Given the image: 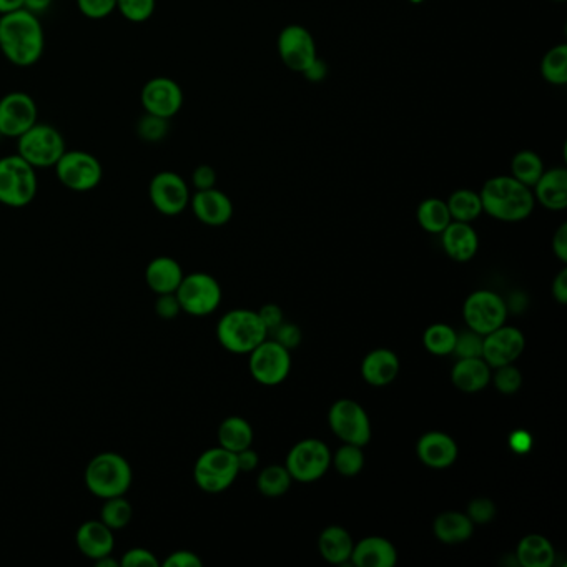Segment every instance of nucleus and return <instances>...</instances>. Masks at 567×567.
Wrapping results in <instances>:
<instances>
[{
  "label": "nucleus",
  "mask_w": 567,
  "mask_h": 567,
  "mask_svg": "<svg viewBox=\"0 0 567 567\" xmlns=\"http://www.w3.org/2000/svg\"><path fill=\"white\" fill-rule=\"evenodd\" d=\"M45 50V32L39 15L19 9L0 15V52L15 67H32Z\"/></svg>",
  "instance_id": "obj_1"
},
{
  "label": "nucleus",
  "mask_w": 567,
  "mask_h": 567,
  "mask_svg": "<svg viewBox=\"0 0 567 567\" xmlns=\"http://www.w3.org/2000/svg\"><path fill=\"white\" fill-rule=\"evenodd\" d=\"M479 197L483 212L499 222H523L533 213L536 205L533 190L511 175L489 178L481 188Z\"/></svg>",
  "instance_id": "obj_2"
},
{
  "label": "nucleus",
  "mask_w": 567,
  "mask_h": 567,
  "mask_svg": "<svg viewBox=\"0 0 567 567\" xmlns=\"http://www.w3.org/2000/svg\"><path fill=\"white\" fill-rule=\"evenodd\" d=\"M84 481L90 493L97 498H117L129 493L134 483V471L125 456L105 451L90 459Z\"/></svg>",
  "instance_id": "obj_3"
},
{
  "label": "nucleus",
  "mask_w": 567,
  "mask_h": 567,
  "mask_svg": "<svg viewBox=\"0 0 567 567\" xmlns=\"http://www.w3.org/2000/svg\"><path fill=\"white\" fill-rule=\"evenodd\" d=\"M220 345L235 355H248L267 340L268 331L257 311L237 308L227 311L217 325Z\"/></svg>",
  "instance_id": "obj_4"
},
{
  "label": "nucleus",
  "mask_w": 567,
  "mask_h": 567,
  "mask_svg": "<svg viewBox=\"0 0 567 567\" xmlns=\"http://www.w3.org/2000/svg\"><path fill=\"white\" fill-rule=\"evenodd\" d=\"M39 190L37 170L14 153L0 158V203L5 207L24 208L34 202Z\"/></svg>",
  "instance_id": "obj_5"
},
{
  "label": "nucleus",
  "mask_w": 567,
  "mask_h": 567,
  "mask_svg": "<svg viewBox=\"0 0 567 567\" xmlns=\"http://www.w3.org/2000/svg\"><path fill=\"white\" fill-rule=\"evenodd\" d=\"M17 142V155L30 163L35 170L54 168L67 150L64 135L54 125L37 122Z\"/></svg>",
  "instance_id": "obj_6"
},
{
  "label": "nucleus",
  "mask_w": 567,
  "mask_h": 567,
  "mask_svg": "<svg viewBox=\"0 0 567 567\" xmlns=\"http://www.w3.org/2000/svg\"><path fill=\"white\" fill-rule=\"evenodd\" d=\"M240 474L237 464V454L228 449H207L193 468V479L198 488L208 494H218L227 491Z\"/></svg>",
  "instance_id": "obj_7"
},
{
  "label": "nucleus",
  "mask_w": 567,
  "mask_h": 567,
  "mask_svg": "<svg viewBox=\"0 0 567 567\" xmlns=\"http://www.w3.org/2000/svg\"><path fill=\"white\" fill-rule=\"evenodd\" d=\"M55 175L65 188L72 192H92L104 178V167L94 153L85 150H65L55 163Z\"/></svg>",
  "instance_id": "obj_8"
},
{
  "label": "nucleus",
  "mask_w": 567,
  "mask_h": 567,
  "mask_svg": "<svg viewBox=\"0 0 567 567\" xmlns=\"http://www.w3.org/2000/svg\"><path fill=\"white\" fill-rule=\"evenodd\" d=\"M175 295L183 313L200 318V316L212 315L220 306L222 286L212 275L195 272L183 277Z\"/></svg>",
  "instance_id": "obj_9"
},
{
  "label": "nucleus",
  "mask_w": 567,
  "mask_h": 567,
  "mask_svg": "<svg viewBox=\"0 0 567 567\" xmlns=\"http://www.w3.org/2000/svg\"><path fill=\"white\" fill-rule=\"evenodd\" d=\"M330 466L331 451L321 439H303L286 456L285 468L298 483H315L325 476Z\"/></svg>",
  "instance_id": "obj_10"
},
{
  "label": "nucleus",
  "mask_w": 567,
  "mask_h": 567,
  "mask_svg": "<svg viewBox=\"0 0 567 567\" xmlns=\"http://www.w3.org/2000/svg\"><path fill=\"white\" fill-rule=\"evenodd\" d=\"M328 425L336 438L365 448L371 439V421L365 408L353 400H338L328 411Z\"/></svg>",
  "instance_id": "obj_11"
},
{
  "label": "nucleus",
  "mask_w": 567,
  "mask_h": 567,
  "mask_svg": "<svg viewBox=\"0 0 567 567\" xmlns=\"http://www.w3.org/2000/svg\"><path fill=\"white\" fill-rule=\"evenodd\" d=\"M463 315L469 330L484 336L506 323L508 305L498 293L478 290L464 301Z\"/></svg>",
  "instance_id": "obj_12"
},
{
  "label": "nucleus",
  "mask_w": 567,
  "mask_h": 567,
  "mask_svg": "<svg viewBox=\"0 0 567 567\" xmlns=\"http://www.w3.org/2000/svg\"><path fill=\"white\" fill-rule=\"evenodd\" d=\"M148 198L153 208L165 217H177L190 205V188L185 178L172 170L155 173L148 183Z\"/></svg>",
  "instance_id": "obj_13"
},
{
  "label": "nucleus",
  "mask_w": 567,
  "mask_h": 567,
  "mask_svg": "<svg viewBox=\"0 0 567 567\" xmlns=\"http://www.w3.org/2000/svg\"><path fill=\"white\" fill-rule=\"evenodd\" d=\"M250 355L248 368L253 380L263 386H277L288 378L291 370L290 350L275 340H265Z\"/></svg>",
  "instance_id": "obj_14"
},
{
  "label": "nucleus",
  "mask_w": 567,
  "mask_h": 567,
  "mask_svg": "<svg viewBox=\"0 0 567 567\" xmlns=\"http://www.w3.org/2000/svg\"><path fill=\"white\" fill-rule=\"evenodd\" d=\"M39 122V107L32 95L14 90L0 99V137L19 139Z\"/></svg>",
  "instance_id": "obj_15"
},
{
  "label": "nucleus",
  "mask_w": 567,
  "mask_h": 567,
  "mask_svg": "<svg viewBox=\"0 0 567 567\" xmlns=\"http://www.w3.org/2000/svg\"><path fill=\"white\" fill-rule=\"evenodd\" d=\"M140 104L145 114L172 120L183 107L182 87L170 77H153L142 87Z\"/></svg>",
  "instance_id": "obj_16"
},
{
  "label": "nucleus",
  "mask_w": 567,
  "mask_h": 567,
  "mask_svg": "<svg viewBox=\"0 0 567 567\" xmlns=\"http://www.w3.org/2000/svg\"><path fill=\"white\" fill-rule=\"evenodd\" d=\"M278 54L286 69L301 74L318 57L310 30L303 25H286L278 35Z\"/></svg>",
  "instance_id": "obj_17"
},
{
  "label": "nucleus",
  "mask_w": 567,
  "mask_h": 567,
  "mask_svg": "<svg viewBox=\"0 0 567 567\" xmlns=\"http://www.w3.org/2000/svg\"><path fill=\"white\" fill-rule=\"evenodd\" d=\"M526 348L523 331L514 326H499L483 336V360L491 368L513 365Z\"/></svg>",
  "instance_id": "obj_18"
},
{
  "label": "nucleus",
  "mask_w": 567,
  "mask_h": 567,
  "mask_svg": "<svg viewBox=\"0 0 567 567\" xmlns=\"http://www.w3.org/2000/svg\"><path fill=\"white\" fill-rule=\"evenodd\" d=\"M190 207L198 222L208 227H223L233 217L232 200L217 188L197 190L190 198Z\"/></svg>",
  "instance_id": "obj_19"
},
{
  "label": "nucleus",
  "mask_w": 567,
  "mask_h": 567,
  "mask_svg": "<svg viewBox=\"0 0 567 567\" xmlns=\"http://www.w3.org/2000/svg\"><path fill=\"white\" fill-rule=\"evenodd\" d=\"M416 454L428 468L446 469L458 458V444L449 434L429 431L416 444Z\"/></svg>",
  "instance_id": "obj_20"
},
{
  "label": "nucleus",
  "mask_w": 567,
  "mask_h": 567,
  "mask_svg": "<svg viewBox=\"0 0 567 567\" xmlns=\"http://www.w3.org/2000/svg\"><path fill=\"white\" fill-rule=\"evenodd\" d=\"M75 544L85 558L97 561L114 553V531L109 526H105L100 519H90L80 524L75 533Z\"/></svg>",
  "instance_id": "obj_21"
},
{
  "label": "nucleus",
  "mask_w": 567,
  "mask_h": 567,
  "mask_svg": "<svg viewBox=\"0 0 567 567\" xmlns=\"http://www.w3.org/2000/svg\"><path fill=\"white\" fill-rule=\"evenodd\" d=\"M441 235L444 252L454 262L466 263L478 253L479 237L471 223L451 222Z\"/></svg>",
  "instance_id": "obj_22"
},
{
  "label": "nucleus",
  "mask_w": 567,
  "mask_h": 567,
  "mask_svg": "<svg viewBox=\"0 0 567 567\" xmlns=\"http://www.w3.org/2000/svg\"><path fill=\"white\" fill-rule=\"evenodd\" d=\"M534 200L546 210L563 212L567 208V170L563 167L544 170L533 187Z\"/></svg>",
  "instance_id": "obj_23"
},
{
  "label": "nucleus",
  "mask_w": 567,
  "mask_h": 567,
  "mask_svg": "<svg viewBox=\"0 0 567 567\" xmlns=\"http://www.w3.org/2000/svg\"><path fill=\"white\" fill-rule=\"evenodd\" d=\"M398 373H400V358L395 351L388 350V348L370 351L361 363L363 380L376 388L391 385Z\"/></svg>",
  "instance_id": "obj_24"
},
{
  "label": "nucleus",
  "mask_w": 567,
  "mask_h": 567,
  "mask_svg": "<svg viewBox=\"0 0 567 567\" xmlns=\"http://www.w3.org/2000/svg\"><path fill=\"white\" fill-rule=\"evenodd\" d=\"M350 561L358 567H393L398 563V551L388 539L368 536L355 544Z\"/></svg>",
  "instance_id": "obj_25"
},
{
  "label": "nucleus",
  "mask_w": 567,
  "mask_h": 567,
  "mask_svg": "<svg viewBox=\"0 0 567 567\" xmlns=\"http://www.w3.org/2000/svg\"><path fill=\"white\" fill-rule=\"evenodd\" d=\"M183 277L182 265L172 257L153 258L145 268V282L155 295L175 293Z\"/></svg>",
  "instance_id": "obj_26"
},
{
  "label": "nucleus",
  "mask_w": 567,
  "mask_h": 567,
  "mask_svg": "<svg viewBox=\"0 0 567 567\" xmlns=\"http://www.w3.org/2000/svg\"><path fill=\"white\" fill-rule=\"evenodd\" d=\"M451 381L463 393H479L491 381V366L483 358H459L451 371Z\"/></svg>",
  "instance_id": "obj_27"
},
{
  "label": "nucleus",
  "mask_w": 567,
  "mask_h": 567,
  "mask_svg": "<svg viewBox=\"0 0 567 567\" xmlns=\"http://www.w3.org/2000/svg\"><path fill=\"white\" fill-rule=\"evenodd\" d=\"M433 533L441 543L454 546L466 543L473 536L474 523L468 518V514L446 511L434 519Z\"/></svg>",
  "instance_id": "obj_28"
},
{
  "label": "nucleus",
  "mask_w": 567,
  "mask_h": 567,
  "mask_svg": "<svg viewBox=\"0 0 567 567\" xmlns=\"http://www.w3.org/2000/svg\"><path fill=\"white\" fill-rule=\"evenodd\" d=\"M355 543L350 533L341 526H328L323 529L318 539L321 558L330 564H345L350 561Z\"/></svg>",
  "instance_id": "obj_29"
},
{
  "label": "nucleus",
  "mask_w": 567,
  "mask_h": 567,
  "mask_svg": "<svg viewBox=\"0 0 567 567\" xmlns=\"http://www.w3.org/2000/svg\"><path fill=\"white\" fill-rule=\"evenodd\" d=\"M516 559L523 567H551L556 561V551L548 538L541 534H528L519 541Z\"/></svg>",
  "instance_id": "obj_30"
},
{
  "label": "nucleus",
  "mask_w": 567,
  "mask_h": 567,
  "mask_svg": "<svg viewBox=\"0 0 567 567\" xmlns=\"http://www.w3.org/2000/svg\"><path fill=\"white\" fill-rule=\"evenodd\" d=\"M253 443V428L245 418L240 416H230L222 421L218 426V444L222 448L238 453L242 449H247Z\"/></svg>",
  "instance_id": "obj_31"
},
{
  "label": "nucleus",
  "mask_w": 567,
  "mask_h": 567,
  "mask_svg": "<svg viewBox=\"0 0 567 567\" xmlns=\"http://www.w3.org/2000/svg\"><path fill=\"white\" fill-rule=\"evenodd\" d=\"M446 205L454 222L471 223L483 213V203L479 193L469 188H459L451 193Z\"/></svg>",
  "instance_id": "obj_32"
},
{
  "label": "nucleus",
  "mask_w": 567,
  "mask_h": 567,
  "mask_svg": "<svg viewBox=\"0 0 567 567\" xmlns=\"http://www.w3.org/2000/svg\"><path fill=\"white\" fill-rule=\"evenodd\" d=\"M416 220L425 232L439 235L444 228L448 227L451 220L448 205L441 198H426L420 203L416 210Z\"/></svg>",
  "instance_id": "obj_33"
},
{
  "label": "nucleus",
  "mask_w": 567,
  "mask_h": 567,
  "mask_svg": "<svg viewBox=\"0 0 567 567\" xmlns=\"http://www.w3.org/2000/svg\"><path fill=\"white\" fill-rule=\"evenodd\" d=\"M544 170L546 168H544L543 158L533 150H521L511 160V177L529 188L534 187V183L538 182Z\"/></svg>",
  "instance_id": "obj_34"
},
{
  "label": "nucleus",
  "mask_w": 567,
  "mask_h": 567,
  "mask_svg": "<svg viewBox=\"0 0 567 567\" xmlns=\"http://www.w3.org/2000/svg\"><path fill=\"white\" fill-rule=\"evenodd\" d=\"M132 518H134V506L125 496L104 499V504L100 509V521L105 526H109L114 533L127 528L132 523Z\"/></svg>",
  "instance_id": "obj_35"
},
{
  "label": "nucleus",
  "mask_w": 567,
  "mask_h": 567,
  "mask_svg": "<svg viewBox=\"0 0 567 567\" xmlns=\"http://www.w3.org/2000/svg\"><path fill=\"white\" fill-rule=\"evenodd\" d=\"M290 473L285 466H268L263 469L257 479V488L263 496L267 498H280L283 494L288 493L291 488Z\"/></svg>",
  "instance_id": "obj_36"
},
{
  "label": "nucleus",
  "mask_w": 567,
  "mask_h": 567,
  "mask_svg": "<svg viewBox=\"0 0 567 567\" xmlns=\"http://www.w3.org/2000/svg\"><path fill=\"white\" fill-rule=\"evenodd\" d=\"M541 75L548 84H567V45H556L544 54L541 60Z\"/></svg>",
  "instance_id": "obj_37"
},
{
  "label": "nucleus",
  "mask_w": 567,
  "mask_h": 567,
  "mask_svg": "<svg viewBox=\"0 0 567 567\" xmlns=\"http://www.w3.org/2000/svg\"><path fill=\"white\" fill-rule=\"evenodd\" d=\"M456 336H458V333L451 326L444 325V323H434V325L426 328L425 335H423V345L431 355H451L454 350V343H456Z\"/></svg>",
  "instance_id": "obj_38"
},
{
  "label": "nucleus",
  "mask_w": 567,
  "mask_h": 567,
  "mask_svg": "<svg viewBox=\"0 0 567 567\" xmlns=\"http://www.w3.org/2000/svg\"><path fill=\"white\" fill-rule=\"evenodd\" d=\"M331 464L335 466L336 471L345 476V478H355L361 473V469L365 466V453L361 446L356 444H343L335 456H331Z\"/></svg>",
  "instance_id": "obj_39"
},
{
  "label": "nucleus",
  "mask_w": 567,
  "mask_h": 567,
  "mask_svg": "<svg viewBox=\"0 0 567 567\" xmlns=\"http://www.w3.org/2000/svg\"><path fill=\"white\" fill-rule=\"evenodd\" d=\"M135 132L143 142H162L163 139H167L168 132H170V120L162 119L157 115L143 114L137 122Z\"/></svg>",
  "instance_id": "obj_40"
},
{
  "label": "nucleus",
  "mask_w": 567,
  "mask_h": 567,
  "mask_svg": "<svg viewBox=\"0 0 567 567\" xmlns=\"http://www.w3.org/2000/svg\"><path fill=\"white\" fill-rule=\"evenodd\" d=\"M157 0H117V10L132 24H143L152 17Z\"/></svg>",
  "instance_id": "obj_41"
},
{
  "label": "nucleus",
  "mask_w": 567,
  "mask_h": 567,
  "mask_svg": "<svg viewBox=\"0 0 567 567\" xmlns=\"http://www.w3.org/2000/svg\"><path fill=\"white\" fill-rule=\"evenodd\" d=\"M494 388L501 393V395H514L518 393L519 388L523 385V375L521 371L513 365H504L496 368L493 378Z\"/></svg>",
  "instance_id": "obj_42"
},
{
  "label": "nucleus",
  "mask_w": 567,
  "mask_h": 567,
  "mask_svg": "<svg viewBox=\"0 0 567 567\" xmlns=\"http://www.w3.org/2000/svg\"><path fill=\"white\" fill-rule=\"evenodd\" d=\"M454 355L459 358H483V335L476 331H464L456 336L454 343Z\"/></svg>",
  "instance_id": "obj_43"
},
{
  "label": "nucleus",
  "mask_w": 567,
  "mask_h": 567,
  "mask_svg": "<svg viewBox=\"0 0 567 567\" xmlns=\"http://www.w3.org/2000/svg\"><path fill=\"white\" fill-rule=\"evenodd\" d=\"M80 14L90 20L107 19L117 10V0H75Z\"/></svg>",
  "instance_id": "obj_44"
},
{
  "label": "nucleus",
  "mask_w": 567,
  "mask_h": 567,
  "mask_svg": "<svg viewBox=\"0 0 567 567\" xmlns=\"http://www.w3.org/2000/svg\"><path fill=\"white\" fill-rule=\"evenodd\" d=\"M466 514L474 524L491 523L496 516V504L488 498H476L469 503Z\"/></svg>",
  "instance_id": "obj_45"
},
{
  "label": "nucleus",
  "mask_w": 567,
  "mask_h": 567,
  "mask_svg": "<svg viewBox=\"0 0 567 567\" xmlns=\"http://www.w3.org/2000/svg\"><path fill=\"white\" fill-rule=\"evenodd\" d=\"M120 566L124 567H158L160 561L157 556L145 548H132L120 559Z\"/></svg>",
  "instance_id": "obj_46"
},
{
  "label": "nucleus",
  "mask_w": 567,
  "mask_h": 567,
  "mask_svg": "<svg viewBox=\"0 0 567 567\" xmlns=\"http://www.w3.org/2000/svg\"><path fill=\"white\" fill-rule=\"evenodd\" d=\"M157 296V301H155V313H157L158 318H162V320H175V318L182 313V306L178 303L175 293Z\"/></svg>",
  "instance_id": "obj_47"
},
{
  "label": "nucleus",
  "mask_w": 567,
  "mask_h": 567,
  "mask_svg": "<svg viewBox=\"0 0 567 567\" xmlns=\"http://www.w3.org/2000/svg\"><path fill=\"white\" fill-rule=\"evenodd\" d=\"M273 335H275L273 340L285 346L286 350L296 348V346L300 345L301 338H303L298 326L293 325V323H285V321H283L282 325L278 326L277 330L273 331Z\"/></svg>",
  "instance_id": "obj_48"
},
{
  "label": "nucleus",
  "mask_w": 567,
  "mask_h": 567,
  "mask_svg": "<svg viewBox=\"0 0 567 567\" xmlns=\"http://www.w3.org/2000/svg\"><path fill=\"white\" fill-rule=\"evenodd\" d=\"M192 185L195 190H208L217 185V172L210 165H198L192 173Z\"/></svg>",
  "instance_id": "obj_49"
},
{
  "label": "nucleus",
  "mask_w": 567,
  "mask_h": 567,
  "mask_svg": "<svg viewBox=\"0 0 567 567\" xmlns=\"http://www.w3.org/2000/svg\"><path fill=\"white\" fill-rule=\"evenodd\" d=\"M162 564L165 567H202L203 561L198 558V554L182 549L168 554V558Z\"/></svg>",
  "instance_id": "obj_50"
},
{
  "label": "nucleus",
  "mask_w": 567,
  "mask_h": 567,
  "mask_svg": "<svg viewBox=\"0 0 567 567\" xmlns=\"http://www.w3.org/2000/svg\"><path fill=\"white\" fill-rule=\"evenodd\" d=\"M257 313L263 325L267 328L268 335L277 330L278 326L283 323V310L275 303H268V305L262 306V310L257 311Z\"/></svg>",
  "instance_id": "obj_51"
},
{
  "label": "nucleus",
  "mask_w": 567,
  "mask_h": 567,
  "mask_svg": "<svg viewBox=\"0 0 567 567\" xmlns=\"http://www.w3.org/2000/svg\"><path fill=\"white\" fill-rule=\"evenodd\" d=\"M301 75H303L306 80L313 82V84H318V82H323V80L326 79V75H328V65H326L325 60L316 57V59L301 72Z\"/></svg>",
  "instance_id": "obj_52"
},
{
  "label": "nucleus",
  "mask_w": 567,
  "mask_h": 567,
  "mask_svg": "<svg viewBox=\"0 0 567 567\" xmlns=\"http://www.w3.org/2000/svg\"><path fill=\"white\" fill-rule=\"evenodd\" d=\"M553 252L559 262L567 263V223H563L554 233Z\"/></svg>",
  "instance_id": "obj_53"
},
{
  "label": "nucleus",
  "mask_w": 567,
  "mask_h": 567,
  "mask_svg": "<svg viewBox=\"0 0 567 567\" xmlns=\"http://www.w3.org/2000/svg\"><path fill=\"white\" fill-rule=\"evenodd\" d=\"M235 454H237V464L240 473L242 471H253V469L257 468L260 458H258L257 451H253L252 446L242 449V451H238Z\"/></svg>",
  "instance_id": "obj_54"
},
{
  "label": "nucleus",
  "mask_w": 567,
  "mask_h": 567,
  "mask_svg": "<svg viewBox=\"0 0 567 567\" xmlns=\"http://www.w3.org/2000/svg\"><path fill=\"white\" fill-rule=\"evenodd\" d=\"M553 296L558 301L559 305H566L567 303V268H563L558 273V277L554 278L553 282Z\"/></svg>",
  "instance_id": "obj_55"
},
{
  "label": "nucleus",
  "mask_w": 567,
  "mask_h": 567,
  "mask_svg": "<svg viewBox=\"0 0 567 567\" xmlns=\"http://www.w3.org/2000/svg\"><path fill=\"white\" fill-rule=\"evenodd\" d=\"M54 0H24L22 9L29 10L34 15H42L52 7Z\"/></svg>",
  "instance_id": "obj_56"
},
{
  "label": "nucleus",
  "mask_w": 567,
  "mask_h": 567,
  "mask_svg": "<svg viewBox=\"0 0 567 567\" xmlns=\"http://www.w3.org/2000/svg\"><path fill=\"white\" fill-rule=\"evenodd\" d=\"M22 5H24V0H0V15L22 9Z\"/></svg>",
  "instance_id": "obj_57"
},
{
  "label": "nucleus",
  "mask_w": 567,
  "mask_h": 567,
  "mask_svg": "<svg viewBox=\"0 0 567 567\" xmlns=\"http://www.w3.org/2000/svg\"><path fill=\"white\" fill-rule=\"evenodd\" d=\"M94 564L97 567H119L120 561L112 558V554H110V556H104V558L97 559V561H94Z\"/></svg>",
  "instance_id": "obj_58"
},
{
  "label": "nucleus",
  "mask_w": 567,
  "mask_h": 567,
  "mask_svg": "<svg viewBox=\"0 0 567 567\" xmlns=\"http://www.w3.org/2000/svg\"><path fill=\"white\" fill-rule=\"evenodd\" d=\"M553 2H558V4H563V2H566V0H553Z\"/></svg>",
  "instance_id": "obj_59"
},
{
  "label": "nucleus",
  "mask_w": 567,
  "mask_h": 567,
  "mask_svg": "<svg viewBox=\"0 0 567 567\" xmlns=\"http://www.w3.org/2000/svg\"><path fill=\"white\" fill-rule=\"evenodd\" d=\"M411 2H415V4H420V2H423V0H411Z\"/></svg>",
  "instance_id": "obj_60"
}]
</instances>
